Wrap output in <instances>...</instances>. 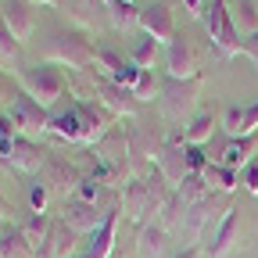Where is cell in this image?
I'll list each match as a JSON object with an SVG mask.
<instances>
[{
  "label": "cell",
  "mask_w": 258,
  "mask_h": 258,
  "mask_svg": "<svg viewBox=\"0 0 258 258\" xmlns=\"http://www.w3.org/2000/svg\"><path fill=\"white\" fill-rule=\"evenodd\" d=\"M32 8H61V0H29Z\"/></svg>",
  "instance_id": "60d3db41"
},
{
  "label": "cell",
  "mask_w": 258,
  "mask_h": 258,
  "mask_svg": "<svg viewBox=\"0 0 258 258\" xmlns=\"http://www.w3.org/2000/svg\"><path fill=\"white\" fill-rule=\"evenodd\" d=\"M0 258H36V251L25 244L18 226H11V222H4V230H0Z\"/></svg>",
  "instance_id": "4316f807"
},
{
  "label": "cell",
  "mask_w": 258,
  "mask_h": 258,
  "mask_svg": "<svg viewBox=\"0 0 258 258\" xmlns=\"http://www.w3.org/2000/svg\"><path fill=\"white\" fill-rule=\"evenodd\" d=\"M154 93H161V83L154 79V69H151V72H140V79H137V86H133V97H137L140 104H151Z\"/></svg>",
  "instance_id": "1f68e13d"
},
{
  "label": "cell",
  "mask_w": 258,
  "mask_h": 258,
  "mask_svg": "<svg viewBox=\"0 0 258 258\" xmlns=\"http://www.w3.org/2000/svg\"><path fill=\"white\" fill-rule=\"evenodd\" d=\"M104 215H108V208L90 205V201H83V198L61 201V222H69L79 237H93V233L104 226Z\"/></svg>",
  "instance_id": "30bf717a"
},
{
  "label": "cell",
  "mask_w": 258,
  "mask_h": 258,
  "mask_svg": "<svg viewBox=\"0 0 258 258\" xmlns=\"http://www.w3.org/2000/svg\"><path fill=\"white\" fill-rule=\"evenodd\" d=\"M15 97H18V93H15V86H11V79H4V76H0V101H8V104H11V101H15Z\"/></svg>",
  "instance_id": "8d00e7d4"
},
{
  "label": "cell",
  "mask_w": 258,
  "mask_h": 258,
  "mask_svg": "<svg viewBox=\"0 0 258 258\" xmlns=\"http://www.w3.org/2000/svg\"><path fill=\"white\" fill-rule=\"evenodd\" d=\"M165 76L172 79H198V54L186 36H176L165 47Z\"/></svg>",
  "instance_id": "5bb4252c"
},
{
  "label": "cell",
  "mask_w": 258,
  "mask_h": 258,
  "mask_svg": "<svg viewBox=\"0 0 258 258\" xmlns=\"http://www.w3.org/2000/svg\"><path fill=\"white\" fill-rule=\"evenodd\" d=\"M254 151H258V133L254 137H226V147H222V154L215 158L219 165H226V169H244L247 161L254 158Z\"/></svg>",
  "instance_id": "7402d4cb"
},
{
  "label": "cell",
  "mask_w": 258,
  "mask_h": 258,
  "mask_svg": "<svg viewBox=\"0 0 258 258\" xmlns=\"http://www.w3.org/2000/svg\"><path fill=\"white\" fill-rule=\"evenodd\" d=\"M0 222H11V205H8L4 194H0Z\"/></svg>",
  "instance_id": "ab89813d"
},
{
  "label": "cell",
  "mask_w": 258,
  "mask_h": 258,
  "mask_svg": "<svg viewBox=\"0 0 258 258\" xmlns=\"http://www.w3.org/2000/svg\"><path fill=\"white\" fill-rule=\"evenodd\" d=\"M125 4H133V0H125Z\"/></svg>",
  "instance_id": "b9f144b4"
},
{
  "label": "cell",
  "mask_w": 258,
  "mask_h": 258,
  "mask_svg": "<svg viewBox=\"0 0 258 258\" xmlns=\"http://www.w3.org/2000/svg\"><path fill=\"white\" fill-rule=\"evenodd\" d=\"M4 115H8V122H11V129L18 137H43V133H50V111L47 108H40L32 97H25V93H18L15 101L4 108Z\"/></svg>",
  "instance_id": "52a82bcc"
},
{
  "label": "cell",
  "mask_w": 258,
  "mask_h": 258,
  "mask_svg": "<svg viewBox=\"0 0 258 258\" xmlns=\"http://www.w3.org/2000/svg\"><path fill=\"white\" fill-rule=\"evenodd\" d=\"M201 25H205V32H208V40H212V47L219 50V57H233V54H240V32H237V25H233V18H230V8H226V0H208L205 4V15H201Z\"/></svg>",
  "instance_id": "8992f818"
},
{
  "label": "cell",
  "mask_w": 258,
  "mask_h": 258,
  "mask_svg": "<svg viewBox=\"0 0 258 258\" xmlns=\"http://www.w3.org/2000/svg\"><path fill=\"white\" fill-rule=\"evenodd\" d=\"M118 215H122V205H111L108 215H104V226H101V230L86 240V247H83L86 258H111V251H115V233H118Z\"/></svg>",
  "instance_id": "d6986e66"
},
{
  "label": "cell",
  "mask_w": 258,
  "mask_h": 258,
  "mask_svg": "<svg viewBox=\"0 0 258 258\" xmlns=\"http://www.w3.org/2000/svg\"><path fill=\"white\" fill-rule=\"evenodd\" d=\"M101 179H93V176H83V183H79V190H76V198H83V201H90V205H97V198H101Z\"/></svg>",
  "instance_id": "836d02e7"
},
{
  "label": "cell",
  "mask_w": 258,
  "mask_h": 258,
  "mask_svg": "<svg viewBox=\"0 0 258 258\" xmlns=\"http://www.w3.org/2000/svg\"><path fill=\"white\" fill-rule=\"evenodd\" d=\"M93 69L101 72L104 79H111V83H118V86H129V90H133L137 79H140V69H137L129 57H122L111 43H97V61H93Z\"/></svg>",
  "instance_id": "9c48e42d"
},
{
  "label": "cell",
  "mask_w": 258,
  "mask_h": 258,
  "mask_svg": "<svg viewBox=\"0 0 258 258\" xmlns=\"http://www.w3.org/2000/svg\"><path fill=\"white\" fill-rule=\"evenodd\" d=\"M240 54H247V57L254 61V69H258V32H254V36H244V40H240Z\"/></svg>",
  "instance_id": "d590c367"
},
{
  "label": "cell",
  "mask_w": 258,
  "mask_h": 258,
  "mask_svg": "<svg viewBox=\"0 0 258 258\" xmlns=\"http://www.w3.org/2000/svg\"><path fill=\"white\" fill-rule=\"evenodd\" d=\"M219 125H222L226 137H254L258 133V101L244 104V108H237V104L226 108L222 118H219Z\"/></svg>",
  "instance_id": "ffe728a7"
},
{
  "label": "cell",
  "mask_w": 258,
  "mask_h": 258,
  "mask_svg": "<svg viewBox=\"0 0 258 258\" xmlns=\"http://www.w3.org/2000/svg\"><path fill=\"white\" fill-rule=\"evenodd\" d=\"M61 11L69 15L83 32H93L108 22V8L104 0H61Z\"/></svg>",
  "instance_id": "e0dca14e"
},
{
  "label": "cell",
  "mask_w": 258,
  "mask_h": 258,
  "mask_svg": "<svg viewBox=\"0 0 258 258\" xmlns=\"http://www.w3.org/2000/svg\"><path fill=\"white\" fill-rule=\"evenodd\" d=\"M240 183H244V190H247V194H258V161H254V158L240 169Z\"/></svg>",
  "instance_id": "e575fe53"
},
{
  "label": "cell",
  "mask_w": 258,
  "mask_h": 258,
  "mask_svg": "<svg viewBox=\"0 0 258 258\" xmlns=\"http://www.w3.org/2000/svg\"><path fill=\"white\" fill-rule=\"evenodd\" d=\"M50 133L61 137V140H69V144H79L83 147V137H86V118H83V108L72 104V108H64L57 115H50Z\"/></svg>",
  "instance_id": "44dd1931"
},
{
  "label": "cell",
  "mask_w": 258,
  "mask_h": 258,
  "mask_svg": "<svg viewBox=\"0 0 258 258\" xmlns=\"http://www.w3.org/2000/svg\"><path fill=\"white\" fill-rule=\"evenodd\" d=\"M165 247H169V230L161 222L140 226V233H137V254L140 258H161Z\"/></svg>",
  "instance_id": "cb8c5ba5"
},
{
  "label": "cell",
  "mask_w": 258,
  "mask_h": 258,
  "mask_svg": "<svg viewBox=\"0 0 258 258\" xmlns=\"http://www.w3.org/2000/svg\"><path fill=\"white\" fill-rule=\"evenodd\" d=\"M140 29H144V36H151L158 47H169L179 36L169 4H147V8H140Z\"/></svg>",
  "instance_id": "7c38bea8"
},
{
  "label": "cell",
  "mask_w": 258,
  "mask_h": 258,
  "mask_svg": "<svg viewBox=\"0 0 258 258\" xmlns=\"http://www.w3.org/2000/svg\"><path fill=\"white\" fill-rule=\"evenodd\" d=\"M0 61L15 64V72L25 69V54H22V43L11 36V29L4 25V18H0Z\"/></svg>",
  "instance_id": "f546056e"
},
{
  "label": "cell",
  "mask_w": 258,
  "mask_h": 258,
  "mask_svg": "<svg viewBox=\"0 0 258 258\" xmlns=\"http://www.w3.org/2000/svg\"><path fill=\"white\" fill-rule=\"evenodd\" d=\"M108 25L125 32V29H140V8L137 4H125V0H115L108 8Z\"/></svg>",
  "instance_id": "f1b7e54d"
},
{
  "label": "cell",
  "mask_w": 258,
  "mask_h": 258,
  "mask_svg": "<svg viewBox=\"0 0 258 258\" xmlns=\"http://www.w3.org/2000/svg\"><path fill=\"white\" fill-rule=\"evenodd\" d=\"M158 172L169 179V186L176 190L190 172H194V165H190V144H183V140H176V137H169L165 140V147H161V154H158Z\"/></svg>",
  "instance_id": "8fae6325"
},
{
  "label": "cell",
  "mask_w": 258,
  "mask_h": 258,
  "mask_svg": "<svg viewBox=\"0 0 258 258\" xmlns=\"http://www.w3.org/2000/svg\"><path fill=\"white\" fill-rule=\"evenodd\" d=\"M172 258H205V254H201V247H198V244H186V247H183V251H176Z\"/></svg>",
  "instance_id": "f35d334b"
},
{
  "label": "cell",
  "mask_w": 258,
  "mask_h": 258,
  "mask_svg": "<svg viewBox=\"0 0 258 258\" xmlns=\"http://www.w3.org/2000/svg\"><path fill=\"white\" fill-rule=\"evenodd\" d=\"M198 97H201V76L198 79H172L165 76L161 79V93H158V104H161V115L169 122H190L194 108H198Z\"/></svg>",
  "instance_id": "5b68a950"
},
{
  "label": "cell",
  "mask_w": 258,
  "mask_h": 258,
  "mask_svg": "<svg viewBox=\"0 0 258 258\" xmlns=\"http://www.w3.org/2000/svg\"><path fill=\"white\" fill-rule=\"evenodd\" d=\"M0 18H4V25L11 29V36H15L18 43H25L32 32H36V15H32V4H29V0H4Z\"/></svg>",
  "instance_id": "9a60e30c"
},
{
  "label": "cell",
  "mask_w": 258,
  "mask_h": 258,
  "mask_svg": "<svg viewBox=\"0 0 258 258\" xmlns=\"http://www.w3.org/2000/svg\"><path fill=\"white\" fill-rule=\"evenodd\" d=\"M205 4H208V0H183V8H186L194 18H201V15H205Z\"/></svg>",
  "instance_id": "74e56055"
},
{
  "label": "cell",
  "mask_w": 258,
  "mask_h": 258,
  "mask_svg": "<svg viewBox=\"0 0 258 258\" xmlns=\"http://www.w3.org/2000/svg\"><path fill=\"white\" fill-rule=\"evenodd\" d=\"M201 176H205L208 190H219V194H230V190L240 183V172H237V169H226V165H219V161H208Z\"/></svg>",
  "instance_id": "83f0119b"
},
{
  "label": "cell",
  "mask_w": 258,
  "mask_h": 258,
  "mask_svg": "<svg viewBox=\"0 0 258 258\" xmlns=\"http://www.w3.org/2000/svg\"><path fill=\"white\" fill-rule=\"evenodd\" d=\"M50 226H54V219H47V215H36V212H32L29 219H22V222H18V233L25 237V244H29L32 251H36V258H47Z\"/></svg>",
  "instance_id": "603a6c76"
},
{
  "label": "cell",
  "mask_w": 258,
  "mask_h": 258,
  "mask_svg": "<svg viewBox=\"0 0 258 258\" xmlns=\"http://www.w3.org/2000/svg\"><path fill=\"white\" fill-rule=\"evenodd\" d=\"M215 129H219V118H215L212 111H201V115H194V118L186 122V129H183V144L201 147V144H208V140H212Z\"/></svg>",
  "instance_id": "484cf974"
},
{
  "label": "cell",
  "mask_w": 258,
  "mask_h": 258,
  "mask_svg": "<svg viewBox=\"0 0 258 258\" xmlns=\"http://www.w3.org/2000/svg\"><path fill=\"white\" fill-rule=\"evenodd\" d=\"M76 101H86V97H93L101 108H108L115 118H137V111H140V101L133 97V90L129 86H118V83H111V79H104L97 69H90V72H83V86H76Z\"/></svg>",
  "instance_id": "3957f363"
},
{
  "label": "cell",
  "mask_w": 258,
  "mask_h": 258,
  "mask_svg": "<svg viewBox=\"0 0 258 258\" xmlns=\"http://www.w3.org/2000/svg\"><path fill=\"white\" fill-rule=\"evenodd\" d=\"M237 233H240V208H226V215L219 219L212 240L205 244V258H226L233 247H237Z\"/></svg>",
  "instance_id": "4fadbf2b"
},
{
  "label": "cell",
  "mask_w": 258,
  "mask_h": 258,
  "mask_svg": "<svg viewBox=\"0 0 258 258\" xmlns=\"http://www.w3.org/2000/svg\"><path fill=\"white\" fill-rule=\"evenodd\" d=\"M125 137H129V151H133V165H158V154L165 147V140L154 137L144 125H129Z\"/></svg>",
  "instance_id": "ac0fdd59"
},
{
  "label": "cell",
  "mask_w": 258,
  "mask_h": 258,
  "mask_svg": "<svg viewBox=\"0 0 258 258\" xmlns=\"http://www.w3.org/2000/svg\"><path fill=\"white\" fill-rule=\"evenodd\" d=\"M47 158H50V151H43L36 140H29V137H15V147H11V158H8V165L15 169V172H43V165H47Z\"/></svg>",
  "instance_id": "2e32d148"
},
{
  "label": "cell",
  "mask_w": 258,
  "mask_h": 258,
  "mask_svg": "<svg viewBox=\"0 0 258 258\" xmlns=\"http://www.w3.org/2000/svg\"><path fill=\"white\" fill-rule=\"evenodd\" d=\"M47 205H50V190L43 183H32L29 186V208L36 212V215H47Z\"/></svg>",
  "instance_id": "d6a6232c"
},
{
  "label": "cell",
  "mask_w": 258,
  "mask_h": 258,
  "mask_svg": "<svg viewBox=\"0 0 258 258\" xmlns=\"http://www.w3.org/2000/svg\"><path fill=\"white\" fill-rule=\"evenodd\" d=\"M154 57H158V43H154L151 36H144V40L133 47V54H129V61H133L140 72H151V69H154Z\"/></svg>",
  "instance_id": "4dcf8cb0"
},
{
  "label": "cell",
  "mask_w": 258,
  "mask_h": 258,
  "mask_svg": "<svg viewBox=\"0 0 258 258\" xmlns=\"http://www.w3.org/2000/svg\"><path fill=\"white\" fill-rule=\"evenodd\" d=\"M0 230H4V222H0Z\"/></svg>",
  "instance_id": "7bdbcfd3"
},
{
  "label": "cell",
  "mask_w": 258,
  "mask_h": 258,
  "mask_svg": "<svg viewBox=\"0 0 258 258\" xmlns=\"http://www.w3.org/2000/svg\"><path fill=\"white\" fill-rule=\"evenodd\" d=\"M18 86L25 97H32L40 108H54L61 97H64V72L57 69V64H47V61H36V64H25V69L18 72Z\"/></svg>",
  "instance_id": "277c9868"
},
{
  "label": "cell",
  "mask_w": 258,
  "mask_h": 258,
  "mask_svg": "<svg viewBox=\"0 0 258 258\" xmlns=\"http://www.w3.org/2000/svg\"><path fill=\"white\" fill-rule=\"evenodd\" d=\"M43 61L57 64V69H72V72L83 76L97 61V43L83 29H50V36L43 40Z\"/></svg>",
  "instance_id": "7a4b0ae2"
},
{
  "label": "cell",
  "mask_w": 258,
  "mask_h": 258,
  "mask_svg": "<svg viewBox=\"0 0 258 258\" xmlns=\"http://www.w3.org/2000/svg\"><path fill=\"white\" fill-rule=\"evenodd\" d=\"M40 183L50 190L54 201H69V198H76V190H79V183H83V172L72 165L69 158L50 154L47 165H43V172H40Z\"/></svg>",
  "instance_id": "ba28073f"
},
{
  "label": "cell",
  "mask_w": 258,
  "mask_h": 258,
  "mask_svg": "<svg viewBox=\"0 0 258 258\" xmlns=\"http://www.w3.org/2000/svg\"><path fill=\"white\" fill-rule=\"evenodd\" d=\"M226 8H230V18L240 36H254L258 32V0H226Z\"/></svg>",
  "instance_id": "d4e9b609"
},
{
  "label": "cell",
  "mask_w": 258,
  "mask_h": 258,
  "mask_svg": "<svg viewBox=\"0 0 258 258\" xmlns=\"http://www.w3.org/2000/svg\"><path fill=\"white\" fill-rule=\"evenodd\" d=\"M169 198H172V186H169L165 176L158 172V165L151 172H137L118 190V205H122L125 219L137 222V226L158 222V215H161V208L169 205Z\"/></svg>",
  "instance_id": "6da1fadb"
}]
</instances>
